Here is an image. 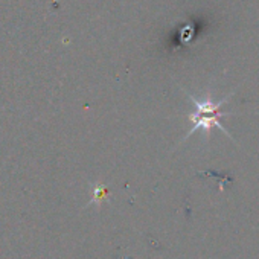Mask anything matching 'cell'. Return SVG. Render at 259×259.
Segmentation results:
<instances>
[{
    "label": "cell",
    "mask_w": 259,
    "mask_h": 259,
    "mask_svg": "<svg viewBox=\"0 0 259 259\" xmlns=\"http://www.w3.org/2000/svg\"><path fill=\"white\" fill-rule=\"evenodd\" d=\"M230 96H232V93L229 96H226L224 99H221L220 102H213L210 96H207L204 101H200V99H195L194 96L189 95V99L194 104V111L191 114H188V119L191 120L192 128L188 132V135L185 136L183 141H186L188 138H191L195 132H198V130H203L204 133H207V132H210L213 126H217L218 130H221V132L227 138L232 139V136L229 135V132H227V130L221 123V117L232 114V113L221 111V107L229 101Z\"/></svg>",
    "instance_id": "6da1fadb"
}]
</instances>
